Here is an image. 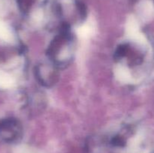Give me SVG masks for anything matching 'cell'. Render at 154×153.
Here are the masks:
<instances>
[{"label": "cell", "mask_w": 154, "mask_h": 153, "mask_svg": "<svg viewBox=\"0 0 154 153\" xmlns=\"http://www.w3.org/2000/svg\"><path fill=\"white\" fill-rule=\"evenodd\" d=\"M20 124L14 118L5 120L0 124L2 135L7 140H13L16 138L20 132Z\"/></svg>", "instance_id": "6da1fadb"}, {"label": "cell", "mask_w": 154, "mask_h": 153, "mask_svg": "<svg viewBox=\"0 0 154 153\" xmlns=\"http://www.w3.org/2000/svg\"><path fill=\"white\" fill-rule=\"evenodd\" d=\"M37 71L38 76L40 78V80L42 81V83H45V85L48 86L55 82L57 75L56 70L52 67L48 65V67L45 65H42L39 69H38Z\"/></svg>", "instance_id": "7a4b0ae2"}, {"label": "cell", "mask_w": 154, "mask_h": 153, "mask_svg": "<svg viewBox=\"0 0 154 153\" xmlns=\"http://www.w3.org/2000/svg\"><path fill=\"white\" fill-rule=\"evenodd\" d=\"M19 8L22 11H28L32 6L35 0H16Z\"/></svg>", "instance_id": "3957f363"}]
</instances>
